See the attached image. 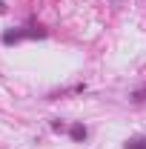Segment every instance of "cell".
<instances>
[{
  "mask_svg": "<svg viewBox=\"0 0 146 149\" xmlns=\"http://www.w3.org/2000/svg\"><path fill=\"white\" fill-rule=\"evenodd\" d=\"M26 37H46V32L43 29H9V32H3V43L12 46V43H20Z\"/></svg>",
  "mask_w": 146,
  "mask_h": 149,
  "instance_id": "cell-1",
  "label": "cell"
},
{
  "mask_svg": "<svg viewBox=\"0 0 146 149\" xmlns=\"http://www.w3.org/2000/svg\"><path fill=\"white\" fill-rule=\"evenodd\" d=\"M69 135H72V141H86V135H89V132H86L83 123H74L72 129H69Z\"/></svg>",
  "mask_w": 146,
  "mask_h": 149,
  "instance_id": "cell-2",
  "label": "cell"
},
{
  "mask_svg": "<svg viewBox=\"0 0 146 149\" xmlns=\"http://www.w3.org/2000/svg\"><path fill=\"white\" fill-rule=\"evenodd\" d=\"M123 149H146V138H132V141H126Z\"/></svg>",
  "mask_w": 146,
  "mask_h": 149,
  "instance_id": "cell-3",
  "label": "cell"
},
{
  "mask_svg": "<svg viewBox=\"0 0 146 149\" xmlns=\"http://www.w3.org/2000/svg\"><path fill=\"white\" fill-rule=\"evenodd\" d=\"M3 12H6V3H3V0H0V15H3Z\"/></svg>",
  "mask_w": 146,
  "mask_h": 149,
  "instance_id": "cell-4",
  "label": "cell"
}]
</instances>
